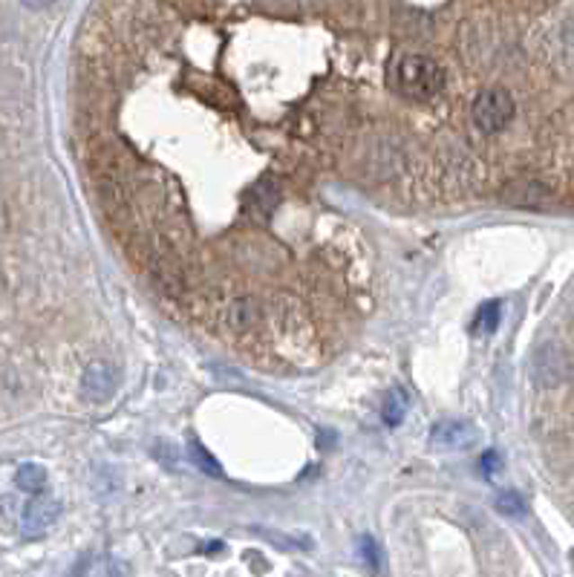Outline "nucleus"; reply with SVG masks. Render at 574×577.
I'll use <instances>...</instances> for the list:
<instances>
[{"instance_id": "f257e3e1", "label": "nucleus", "mask_w": 574, "mask_h": 577, "mask_svg": "<svg viewBox=\"0 0 574 577\" xmlns=\"http://www.w3.org/2000/svg\"><path fill=\"white\" fill-rule=\"evenodd\" d=\"M99 23L116 44L136 58L171 44L176 30V12L165 0H104Z\"/></svg>"}, {"instance_id": "f03ea898", "label": "nucleus", "mask_w": 574, "mask_h": 577, "mask_svg": "<svg viewBox=\"0 0 574 577\" xmlns=\"http://www.w3.org/2000/svg\"><path fill=\"white\" fill-rule=\"evenodd\" d=\"M387 81H390V90L399 93L402 99L428 104V102H436L447 90L450 75L445 70V64L436 61L433 55L404 52L390 61Z\"/></svg>"}, {"instance_id": "7ed1b4c3", "label": "nucleus", "mask_w": 574, "mask_h": 577, "mask_svg": "<svg viewBox=\"0 0 574 577\" xmlns=\"http://www.w3.org/2000/svg\"><path fill=\"white\" fill-rule=\"evenodd\" d=\"M517 116V102L508 87H482L471 102V125L480 136H497Z\"/></svg>"}, {"instance_id": "20e7f679", "label": "nucleus", "mask_w": 574, "mask_h": 577, "mask_svg": "<svg viewBox=\"0 0 574 577\" xmlns=\"http://www.w3.org/2000/svg\"><path fill=\"white\" fill-rule=\"evenodd\" d=\"M554 200V188L540 176H511L499 185V202L511 209H545Z\"/></svg>"}, {"instance_id": "39448f33", "label": "nucleus", "mask_w": 574, "mask_h": 577, "mask_svg": "<svg viewBox=\"0 0 574 577\" xmlns=\"http://www.w3.org/2000/svg\"><path fill=\"white\" fill-rule=\"evenodd\" d=\"M569 376V355L560 343L549 341L531 359V378L537 387H560Z\"/></svg>"}, {"instance_id": "423d86ee", "label": "nucleus", "mask_w": 574, "mask_h": 577, "mask_svg": "<svg viewBox=\"0 0 574 577\" xmlns=\"http://www.w3.org/2000/svg\"><path fill=\"white\" fill-rule=\"evenodd\" d=\"M283 202V182L280 176L266 173L254 180L245 191V214L252 219H269L278 211V205Z\"/></svg>"}, {"instance_id": "0eeeda50", "label": "nucleus", "mask_w": 574, "mask_h": 577, "mask_svg": "<svg viewBox=\"0 0 574 577\" xmlns=\"http://www.w3.org/2000/svg\"><path fill=\"white\" fill-rule=\"evenodd\" d=\"M119 387V373L110 361H90L84 376H81V393H84L87 402L102 404L110 402L113 393Z\"/></svg>"}, {"instance_id": "6e6552de", "label": "nucleus", "mask_w": 574, "mask_h": 577, "mask_svg": "<svg viewBox=\"0 0 574 577\" xmlns=\"http://www.w3.org/2000/svg\"><path fill=\"white\" fill-rule=\"evenodd\" d=\"M58 517H61V502L52 497H38L35 493V500H30L23 508L21 528L26 537H38V534H44L47 528L56 526Z\"/></svg>"}, {"instance_id": "1a4fd4ad", "label": "nucleus", "mask_w": 574, "mask_h": 577, "mask_svg": "<svg viewBox=\"0 0 574 577\" xmlns=\"http://www.w3.org/2000/svg\"><path fill=\"white\" fill-rule=\"evenodd\" d=\"M430 439H433V445H439V448H454V450L468 448L476 442V428L462 419H447V422L436 424Z\"/></svg>"}, {"instance_id": "9d476101", "label": "nucleus", "mask_w": 574, "mask_h": 577, "mask_svg": "<svg viewBox=\"0 0 574 577\" xmlns=\"http://www.w3.org/2000/svg\"><path fill=\"white\" fill-rule=\"evenodd\" d=\"M15 485L26 493H40L47 488V468H40L35 462H26L15 474Z\"/></svg>"}, {"instance_id": "9b49d317", "label": "nucleus", "mask_w": 574, "mask_h": 577, "mask_svg": "<svg viewBox=\"0 0 574 577\" xmlns=\"http://www.w3.org/2000/svg\"><path fill=\"white\" fill-rule=\"evenodd\" d=\"M188 459L194 462V468H199V474H205V476H214V479L223 476V465L216 462L211 453L197 442V439H190L188 442Z\"/></svg>"}, {"instance_id": "f8f14e48", "label": "nucleus", "mask_w": 574, "mask_h": 577, "mask_svg": "<svg viewBox=\"0 0 574 577\" xmlns=\"http://www.w3.org/2000/svg\"><path fill=\"white\" fill-rule=\"evenodd\" d=\"M407 407H410L407 393L399 390V387H393L384 395V407H381V416H384L387 424H393V428H395V424H402V419L407 416Z\"/></svg>"}, {"instance_id": "ddd939ff", "label": "nucleus", "mask_w": 574, "mask_h": 577, "mask_svg": "<svg viewBox=\"0 0 574 577\" xmlns=\"http://www.w3.org/2000/svg\"><path fill=\"white\" fill-rule=\"evenodd\" d=\"M87 577H128V563L116 557H99L90 563Z\"/></svg>"}, {"instance_id": "4468645a", "label": "nucleus", "mask_w": 574, "mask_h": 577, "mask_svg": "<svg viewBox=\"0 0 574 577\" xmlns=\"http://www.w3.org/2000/svg\"><path fill=\"white\" fill-rule=\"evenodd\" d=\"M560 61L569 73H574V15L563 23V30H560Z\"/></svg>"}, {"instance_id": "2eb2a0df", "label": "nucleus", "mask_w": 574, "mask_h": 577, "mask_svg": "<svg viewBox=\"0 0 574 577\" xmlns=\"http://www.w3.org/2000/svg\"><path fill=\"white\" fill-rule=\"evenodd\" d=\"M494 505H497V511H499L502 517H523V514H525V500L519 497L517 491H502V493H497Z\"/></svg>"}, {"instance_id": "dca6fc26", "label": "nucleus", "mask_w": 574, "mask_h": 577, "mask_svg": "<svg viewBox=\"0 0 574 577\" xmlns=\"http://www.w3.org/2000/svg\"><path fill=\"white\" fill-rule=\"evenodd\" d=\"M502 304L499 300H488V304L480 309V315H476V329L480 333H494V329L499 326V318H502Z\"/></svg>"}, {"instance_id": "f3484780", "label": "nucleus", "mask_w": 574, "mask_h": 577, "mask_svg": "<svg viewBox=\"0 0 574 577\" xmlns=\"http://www.w3.org/2000/svg\"><path fill=\"white\" fill-rule=\"evenodd\" d=\"M480 468H482V474H485L488 479L494 476V474L502 468V459H499V453H497V450H488L485 457L480 459Z\"/></svg>"}, {"instance_id": "a211bd4d", "label": "nucleus", "mask_w": 574, "mask_h": 577, "mask_svg": "<svg viewBox=\"0 0 574 577\" xmlns=\"http://www.w3.org/2000/svg\"><path fill=\"white\" fill-rule=\"evenodd\" d=\"M361 552H364V560L370 563L373 569H378V566H381V560H378V548H375V543H373L370 537H364V540H361Z\"/></svg>"}, {"instance_id": "6ab92c4d", "label": "nucleus", "mask_w": 574, "mask_h": 577, "mask_svg": "<svg viewBox=\"0 0 574 577\" xmlns=\"http://www.w3.org/2000/svg\"><path fill=\"white\" fill-rule=\"evenodd\" d=\"M168 6H182V9H199V6H211L216 0H165Z\"/></svg>"}, {"instance_id": "aec40b11", "label": "nucleus", "mask_w": 574, "mask_h": 577, "mask_svg": "<svg viewBox=\"0 0 574 577\" xmlns=\"http://www.w3.org/2000/svg\"><path fill=\"white\" fill-rule=\"evenodd\" d=\"M52 4V0H23V6H30V9H47Z\"/></svg>"}]
</instances>
